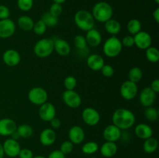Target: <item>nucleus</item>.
I'll list each match as a JSON object with an SVG mask.
<instances>
[{"mask_svg":"<svg viewBox=\"0 0 159 158\" xmlns=\"http://www.w3.org/2000/svg\"><path fill=\"white\" fill-rule=\"evenodd\" d=\"M74 45L78 50H85L87 49V44L86 40L84 35H76L74 37Z\"/></svg>","mask_w":159,"mask_h":158,"instance_id":"obj_35","label":"nucleus"},{"mask_svg":"<svg viewBox=\"0 0 159 158\" xmlns=\"http://www.w3.org/2000/svg\"><path fill=\"white\" fill-rule=\"evenodd\" d=\"M101 73L106 77H110L114 74V68L110 64H104L101 68Z\"/></svg>","mask_w":159,"mask_h":158,"instance_id":"obj_41","label":"nucleus"},{"mask_svg":"<svg viewBox=\"0 0 159 158\" xmlns=\"http://www.w3.org/2000/svg\"><path fill=\"white\" fill-rule=\"evenodd\" d=\"M141 23L139 20L132 19L127 23V29L130 35L134 36L141 30Z\"/></svg>","mask_w":159,"mask_h":158,"instance_id":"obj_30","label":"nucleus"},{"mask_svg":"<svg viewBox=\"0 0 159 158\" xmlns=\"http://www.w3.org/2000/svg\"><path fill=\"white\" fill-rule=\"evenodd\" d=\"M138 92V87L137 83L127 80L121 85L120 93L121 97L127 101L133 100Z\"/></svg>","mask_w":159,"mask_h":158,"instance_id":"obj_7","label":"nucleus"},{"mask_svg":"<svg viewBox=\"0 0 159 158\" xmlns=\"http://www.w3.org/2000/svg\"><path fill=\"white\" fill-rule=\"evenodd\" d=\"M123 46L125 47H132L134 45V36H126L121 40Z\"/></svg>","mask_w":159,"mask_h":158,"instance_id":"obj_43","label":"nucleus"},{"mask_svg":"<svg viewBox=\"0 0 159 158\" xmlns=\"http://www.w3.org/2000/svg\"><path fill=\"white\" fill-rule=\"evenodd\" d=\"M86 63L89 68L94 71H100L101 68L105 64L103 57L100 54H93L89 55Z\"/></svg>","mask_w":159,"mask_h":158,"instance_id":"obj_21","label":"nucleus"},{"mask_svg":"<svg viewBox=\"0 0 159 158\" xmlns=\"http://www.w3.org/2000/svg\"><path fill=\"white\" fill-rule=\"evenodd\" d=\"M16 131L20 135V138H24V139L31 137L34 134V129L28 124H21L17 125Z\"/></svg>","mask_w":159,"mask_h":158,"instance_id":"obj_28","label":"nucleus"},{"mask_svg":"<svg viewBox=\"0 0 159 158\" xmlns=\"http://www.w3.org/2000/svg\"><path fill=\"white\" fill-rule=\"evenodd\" d=\"M18 156L20 158H33L34 153L31 150L28 148H23L20 150Z\"/></svg>","mask_w":159,"mask_h":158,"instance_id":"obj_44","label":"nucleus"},{"mask_svg":"<svg viewBox=\"0 0 159 158\" xmlns=\"http://www.w3.org/2000/svg\"><path fill=\"white\" fill-rule=\"evenodd\" d=\"M77 85V79L74 76H68L64 80V87L66 90H74Z\"/></svg>","mask_w":159,"mask_h":158,"instance_id":"obj_38","label":"nucleus"},{"mask_svg":"<svg viewBox=\"0 0 159 158\" xmlns=\"http://www.w3.org/2000/svg\"><path fill=\"white\" fill-rule=\"evenodd\" d=\"M3 150H4L5 155L11 158H14L18 156L19 153L21 150L20 144L17 140L9 138L6 139L2 144Z\"/></svg>","mask_w":159,"mask_h":158,"instance_id":"obj_10","label":"nucleus"},{"mask_svg":"<svg viewBox=\"0 0 159 158\" xmlns=\"http://www.w3.org/2000/svg\"><path fill=\"white\" fill-rule=\"evenodd\" d=\"M33 158H47L43 156H40V155H38V156H33Z\"/></svg>","mask_w":159,"mask_h":158,"instance_id":"obj_52","label":"nucleus"},{"mask_svg":"<svg viewBox=\"0 0 159 158\" xmlns=\"http://www.w3.org/2000/svg\"><path fill=\"white\" fill-rule=\"evenodd\" d=\"M134 45L140 50L148 49L152 46V36L145 31L141 30L139 33L134 36Z\"/></svg>","mask_w":159,"mask_h":158,"instance_id":"obj_11","label":"nucleus"},{"mask_svg":"<svg viewBox=\"0 0 159 158\" xmlns=\"http://www.w3.org/2000/svg\"><path fill=\"white\" fill-rule=\"evenodd\" d=\"M47 26L45 23L42 21L41 20H38L36 23H34V28H33V31L34 33L37 34V36H42L46 33L47 30Z\"/></svg>","mask_w":159,"mask_h":158,"instance_id":"obj_36","label":"nucleus"},{"mask_svg":"<svg viewBox=\"0 0 159 158\" xmlns=\"http://www.w3.org/2000/svg\"><path fill=\"white\" fill-rule=\"evenodd\" d=\"M56 139H57V135H56L55 131L51 128L44 129L40 133V136H39L40 143L44 147H50L53 145L55 143Z\"/></svg>","mask_w":159,"mask_h":158,"instance_id":"obj_19","label":"nucleus"},{"mask_svg":"<svg viewBox=\"0 0 159 158\" xmlns=\"http://www.w3.org/2000/svg\"><path fill=\"white\" fill-rule=\"evenodd\" d=\"M136 118L134 114L130 109L120 108L115 110L112 116V122L113 125L120 130H127L130 129L135 123Z\"/></svg>","mask_w":159,"mask_h":158,"instance_id":"obj_1","label":"nucleus"},{"mask_svg":"<svg viewBox=\"0 0 159 158\" xmlns=\"http://www.w3.org/2000/svg\"><path fill=\"white\" fill-rule=\"evenodd\" d=\"M158 147V142L157 139L152 136L150 138L144 139L143 144V150L147 153H153L157 150Z\"/></svg>","mask_w":159,"mask_h":158,"instance_id":"obj_27","label":"nucleus"},{"mask_svg":"<svg viewBox=\"0 0 159 158\" xmlns=\"http://www.w3.org/2000/svg\"><path fill=\"white\" fill-rule=\"evenodd\" d=\"M48 158H65V155L59 150H55L50 153Z\"/></svg>","mask_w":159,"mask_h":158,"instance_id":"obj_45","label":"nucleus"},{"mask_svg":"<svg viewBox=\"0 0 159 158\" xmlns=\"http://www.w3.org/2000/svg\"><path fill=\"white\" fill-rule=\"evenodd\" d=\"M85 131L79 125H73L68 130V138L74 145L82 143L85 140Z\"/></svg>","mask_w":159,"mask_h":158,"instance_id":"obj_18","label":"nucleus"},{"mask_svg":"<svg viewBox=\"0 0 159 158\" xmlns=\"http://www.w3.org/2000/svg\"><path fill=\"white\" fill-rule=\"evenodd\" d=\"M145 56L148 60L151 63H158L159 60V50L155 46H151L145 50Z\"/></svg>","mask_w":159,"mask_h":158,"instance_id":"obj_31","label":"nucleus"},{"mask_svg":"<svg viewBox=\"0 0 159 158\" xmlns=\"http://www.w3.org/2000/svg\"><path fill=\"white\" fill-rule=\"evenodd\" d=\"M135 135L139 139H146L152 137L153 135V129L149 125L146 123H139L134 128Z\"/></svg>","mask_w":159,"mask_h":158,"instance_id":"obj_24","label":"nucleus"},{"mask_svg":"<svg viewBox=\"0 0 159 158\" xmlns=\"http://www.w3.org/2000/svg\"><path fill=\"white\" fill-rule=\"evenodd\" d=\"M50 124H51V129H59L61 127V122L60 119L54 117V119L50 121Z\"/></svg>","mask_w":159,"mask_h":158,"instance_id":"obj_46","label":"nucleus"},{"mask_svg":"<svg viewBox=\"0 0 159 158\" xmlns=\"http://www.w3.org/2000/svg\"><path fill=\"white\" fill-rule=\"evenodd\" d=\"M153 18L157 23H159V8H156L153 12Z\"/></svg>","mask_w":159,"mask_h":158,"instance_id":"obj_48","label":"nucleus"},{"mask_svg":"<svg viewBox=\"0 0 159 158\" xmlns=\"http://www.w3.org/2000/svg\"><path fill=\"white\" fill-rule=\"evenodd\" d=\"M74 21L79 29L85 32L93 29L95 26V20L92 13L85 9H80L75 12Z\"/></svg>","mask_w":159,"mask_h":158,"instance_id":"obj_3","label":"nucleus"},{"mask_svg":"<svg viewBox=\"0 0 159 158\" xmlns=\"http://www.w3.org/2000/svg\"><path fill=\"white\" fill-rule=\"evenodd\" d=\"M54 40L51 38H42L35 43L34 53L40 58H46L54 52Z\"/></svg>","mask_w":159,"mask_h":158,"instance_id":"obj_4","label":"nucleus"},{"mask_svg":"<svg viewBox=\"0 0 159 158\" xmlns=\"http://www.w3.org/2000/svg\"><path fill=\"white\" fill-rule=\"evenodd\" d=\"M105 29L109 34L112 36H116L120 32L121 30V25L118 20H114V19H110L108 21L106 22L105 23Z\"/></svg>","mask_w":159,"mask_h":158,"instance_id":"obj_26","label":"nucleus"},{"mask_svg":"<svg viewBox=\"0 0 159 158\" xmlns=\"http://www.w3.org/2000/svg\"><path fill=\"white\" fill-rule=\"evenodd\" d=\"M99 151L102 156L106 158H111L116 154L118 150V147L116 143L108 142L106 141L104 143L102 144L99 147Z\"/></svg>","mask_w":159,"mask_h":158,"instance_id":"obj_23","label":"nucleus"},{"mask_svg":"<svg viewBox=\"0 0 159 158\" xmlns=\"http://www.w3.org/2000/svg\"><path fill=\"white\" fill-rule=\"evenodd\" d=\"M17 124L10 118L0 119V136H10L16 130Z\"/></svg>","mask_w":159,"mask_h":158,"instance_id":"obj_15","label":"nucleus"},{"mask_svg":"<svg viewBox=\"0 0 159 158\" xmlns=\"http://www.w3.org/2000/svg\"><path fill=\"white\" fill-rule=\"evenodd\" d=\"M150 88L155 91V93H158L159 92V80L158 79H155L152 82L151 84V86Z\"/></svg>","mask_w":159,"mask_h":158,"instance_id":"obj_47","label":"nucleus"},{"mask_svg":"<svg viewBox=\"0 0 159 158\" xmlns=\"http://www.w3.org/2000/svg\"><path fill=\"white\" fill-rule=\"evenodd\" d=\"M48 94L44 88L41 87H34L28 92V99L35 105H41L48 102Z\"/></svg>","mask_w":159,"mask_h":158,"instance_id":"obj_6","label":"nucleus"},{"mask_svg":"<svg viewBox=\"0 0 159 158\" xmlns=\"http://www.w3.org/2000/svg\"></svg>","mask_w":159,"mask_h":158,"instance_id":"obj_55","label":"nucleus"},{"mask_svg":"<svg viewBox=\"0 0 159 158\" xmlns=\"http://www.w3.org/2000/svg\"><path fill=\"white\" fill-rule=\"evenodd\" d=\"M157 94L150 88L146 87L141 90L139 95V100L141 105L144 107H150L153 105L156 100Z\"/></svg>","mask_w":159,"mask_h":158,"instance_id":"obj_14","label":"nucleus"},{"mask_svg":"<svg viewBox=\"0 0 159 158\" xmlns=\"http://www.w3.org/2000/svg\"><path fill=\"white\" fill-rule=\"evenodd\" d=\"M39 117L43 122H50L51 119L56 117V108L53 104L50 102H45L40 105L39 108Z\"/></svg>","mask_w":159,"mask_h":158,"instance_id":"obj_12","label":"nucleus"},{"mask_svg":"<svg viewBox=\"0 0 159 158\" xmlns=\"http://www.w3.org/2000/svg\"><path fill=\"white\" fill-rule=\"evenodd\" d=\"M74 150V144L71 142L70 140L64 141L60 147V151L65 155L69 154Z\"/></svg>","mask_w":159,"mask_h":158,"instance_id":"obj_39","label":"nucleus"},{"mask_svg":"<svg viewBox=\"0 0 159 158\" xmlns=\"http://www.w3.org/2000/svg\"><path fill=\"white\" fill-rule=\"evenodd\" d=\"M63 102L67 106L71 108H77L82 104L80 94L75 90H65L62 94Z\"/></svg>","mask_w":159,"mask_h":158,"instance_id":"obj_8","label":"nucleus"},{"mask_svg":"<svg viewBox=\"0 0 159 158\" xmlns=\"http://www.w3.org/2000/svg\"><path fill=\"white\" fill-rule=\"evenodd\" d=\"M90 158H97V157H90Z\"/></svg>","mask_w":159,"mask_h":158,"instance_id":"obj_54","label":"nucleus"},{"mask_svg":"<svg viewBox=\"0 0 159 158\" xmlns=\"http://www.w3.org/2000/svg\"><path fill=\"white\" fill-rule=\"evenodd\" d=\"M122 50L123 45L121 43V40L116 36H111L103 43L102 51L107 57L110 58H113L120 55L122 52Z\"/></svg>","mask_w":159,"mask_h":158,"instance_id":"obj_5","label":"nucleus"},{"mask_svg":"<svg viewBox=\"0 0 159 158\" xmlns=\"http://www.w3.org/2000/svg\"><path fill=\"white\" fill-rule=\"evenodd\" d=\"M82 119L86 125L94 126L100 121V114L96 108L87 107L82 111Z\"/></svg>","mask_w":159,"mask_h":158,"instance_id":"obj_9","label":"nucleus"},{"mask_svg":"<svg viewBox=\"0 0 159 158\" xmlns=\"http://www.w3.org/2000/svg\"><path fill=\"white\" fill-rule=\"evenodd\" d=\"M54 50L58 55L61 57H66L71 53V46L67 40L61 38H57L54 40Z\"/></svg>","mask_w":159,"mask_h":158,"instance_id":"obj_20","label":"nucleus"},{"mask_svg":"<svg viewBox=\"0 0 159 158\" xmlns=\"http://www.w3.org/2000/svg\"><path fill=\"white\" fill-rule=\"evenodd\" d=\"M91 13L95 21L105 23L109 20L112 19L113 15V10L110 3L102 1L94 5Z\"/></svg>","mask_w":159,"mask_h":158,"instance_id":"obj_2","label":"nucleus"},{"mask_svg":"<svg viewBox=\"0 0 159 158\" xmlns=\"http://www.w3.org/2000/svg\"><path fill=\"white\" fill-rule=\"evenodd\" d=\"M53 2H55V3H58V4H62V3L65 2L66 0H52Z\"/></svg>","mask_w":159,"mask_h":158,"instance_id":"obj_51","label":"nucleus"},{"mask_svg":"<svg viewBox=\"0 0 159 158\" xmlns=\"http://www.w3.org/2000/svg\"><path fill=\"white\" fill-rule=\"evenodd\" d=\"M128 80L134 83H138L142 79L143 71L138 67H133L128 72Z\"/></svg>","mask_w":159,"mask_h":158,"instance_id":"obj_29","label":"nucleus"},{"mask_svg":"<svg viewBox=\"0 0 159 158\" xmlns=\"http://www.w3.org/2000/svg\"><path fill=\"white\" fill-rule=\"evenodd\" d=\"M40 20L45 23L47 27H54L57 26L58 23V17H56L50 13L49 12H46L42 15Z\"/></svg>","mask_w":159,"mask_h":158,"instance_id":"obj_33","label":"nucleus"},{"mask_svg":"<svg viewBox=\"0 0 159 158\" xmlns=\"http://www.w3.org/2000/svg\"><path fill=\"white\" fill-rule=\"evenodd\" d=\"M99 146L97 143L95 141H89L83 144L82 147V152L85 154L91 155L96 153L99 150Z\"/></svg>","mask_w":159,"mask_h":158,"instance_id":"obj_32","label":"nucleus"},{"mask_svg":"<svg viewBox=\"0 0 159 158\" xmlns=\"http://www.w3.org/2000/svg\"><path fill=\"white\" fill-rule=\"evenodd\" d=\"M154 1H155L157 4H159V0H154Z\"/></svg>","mask_w":159,"mask_h":158,"instance_id":"obj_53","label":"nucleus"},{"mask_svg":"<svg viewBox=\"0 0 159 158\" xmlns=\"http://www.w3.org/2000/svg\"><path fill=\"white\" fill-rule=\"evenodd\" d=\"M10 136H11V138H12V139H15V140H18V139H20V135H19V133H17V131H16H16L14 132V133H12V134Z\"/></svg>","mask_w":159,"mask_h":158,"instance_id":"obj_49","label":"nucleus"},{"mask_svg":"<svg viewBox=\"0 0 159 158\" xmlns=\"http://www.w3.org/2000/svg\"><path fill=\"white\" fill-rule=\"evenodd\" d=\"M62 11H63V8H62L61 4L53 2V4L51 6L48 12L51 14H52L53 15H54V16L59 17L61 15Z\"/></svg>","mask_w":159,"mask_h":158,"instance_id":"obj_40","label":"nucleus"},{"mask_svg":"<svg viewBox=\"0 0 159 158\" xmlns=\"http://www.w3.org/2000/svg\"><path fill=\"white\" fill-rule=\"evenodd\" d=\"M10 16V10L5 5H0V20L9 19Z\"/></svg>","mask_w":159,"mask_h":158,"instance_id":"obj_42","label":"nucleus"},{"mask_svg":"<svg viewBox=\"0 0 159 158\" xmlns=\"http://www.w3.org/2000/svg\"><path fill=\"white\" fill-rule=\"evenodd\" d=\"M5 156V153H4V150H3V147H2V144L0 143V158H3Z\"/></svg>","mask_w":159,"mask_h":158,"instance_id":"obj_50","label":"nucleus"},{"mask_svg":"<svg viewBox=\"0 0 159 158\" xmlns=\"http://www.w3.org/2000/svg\"><path fill=\"white\" fill-rule=\"evenodd\" d=\"M16 32V23L11 19L0 20V38L7 39Z\"/></svg>","mask_w":159,"mask_h":158,"instance_id":"obj_13","label":"nucleus"},{"mask_svg":"<svg viewBox=\"0 0 159 158\" xmlns=\"http://www.w3.org/2000/svg\"><path fill=\"white\" fill-rule=\"evenodd\" d=\"M17 25L22 30L28 32V31L33 30L34 21L29 15H23L19 17L18 20H17Z\"/></svg>","mask_w":159,"mask_h":158,"instance_id":"obj_25","label":"nucleus"},{"mask_svg":"<svg viewBox=\"0 0 159 158\" xmlns=\"http://www.w3.org/2000/svg\"><path fill=\"white\" fill-rule=\"evenodd\" d=\"M85 37L88 46H92V47H96L102 43V35H101L100 32L95 28L87 31Z\"/></svg>","mask_w":159,"mask_h":158,"instance_id":"obj_22","label":"nucleus"},{"mask_svg":"<svg viewBox=\"0 0 159 158\" xmlns=\"http://www.w3.org/2000/svg\"><path fill=\"white\" fill-rule=\"evenodd\" d=\"M34 6V0H17V6L23 12H28Z\"/></svg>","mask_w":159,"mask_h":158,"instance_id":"obj_37","label":"nucleus"},{"mask_svg":"<svg viewBox=\"0 0 159 158\" xmlns=\"http://www.w3.org/2000/svg\"><path fill=\"white\" fill-rule=\"evenodd\" d=\"M2 60L5 64L9 67H15L20 64L21 56L20 53L14 49L6 50L2 54Z\"/></svg>","mask_w":159,"mask_h":158,"instance_id":"obj_17","label":"nucleus"},{"mask_svg":"<svg viewBox=\"0 0 159 158\" xmlns=\"http://www.w3.org/2000/svg\"><path fill=\"white\" fill-rule=\"evenodd\" d=\"M102 136H103V138L106 141L116 143L122 136V130L120 129L118 127H116L113 124H111V125H107L104 129Z\"/></svg>","mask_w":159,"mask_h":158,"instance_id":"obj_16","label":"nucleus"},{"mask_svg":"<svg viewBox=\"0 0 159 158\" xmlns=\"http://www.w3.org/2000/svg\"><path fill=\"white\" fill-rule=\"evenodd\" d=\"M144 117L149 122H155L158 118V111L153 106L147 107L144 111Z\"/></svg>","mask_w":159,"mask_h":158,"instance_id":"obj_34","label":"nucleus"}]
</instances>
